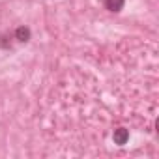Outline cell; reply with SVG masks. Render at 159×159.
I'll return each instance as SVG.
<instances>
[{"label": "cell", "mask_w": 159, "mask_h": 159, "mask_svg": "<svg viewBox=\"0 0 159 159\" xmlns=\"http://www.w3.org/2000/svg\"><path fill=\"white\" fill-rule=\"evenodd\" d=\"M127 139H129V133H127V129H124V127H120V129H116L114 131V142L116 144H125L127 142Z\"/></svg>", "instance_id": "obj_1"}, {"label": "cell", "mask_w": 159, "mask_h": 159, "mask_svg": "<svg viewBox=\"0 0 159 159\" xmlns=\"http://www.w3.org/2000/svg\"><path fill=\"white\" fill-rule=\"evenodd\" d=\"M105 6L111 11H120L124 8V0H105Z\"/></svg>", "instance_id": "obj_2"}, {"label": "cell", "mask_w": 159, "mask_h": 159, "mask_svg": "<svg viewBox=\"0 0 159 159\" xmlns=\"http://www.w3.org/2000/svg\"><path fill=\"white\" fill-rule=\"evenodd\" d=\"M15 36H17L19 41H26V39L30 38V30H28V28H19V30L15 32Z\"/></svg>", "instance_id": "obj_3"}]
</instances>
